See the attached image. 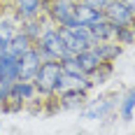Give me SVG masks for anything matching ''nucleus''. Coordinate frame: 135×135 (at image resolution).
<instances>
[{
  "label": "nucleus",
  "instance_id": "7ed1b4c3",
  "mask_svg": "<svg viewBox=\"0 0 135 135\" xmlns=\"http://www.w3.org/2000/svg\"><path fill=\"white\" fill-rule=\"evenodd\" d=\"M61 72H63L61 61H42V65H40V70H37V75L33 77V81H35V86H37V93H40L44 100L56 93V81L61 77Z\"/></svg>",
  "mask_w": 135,
  "mask_h": 135
},
{
  "label": "nucleus",
  "instance_id": "412c9836",
  "mask_svg": "<svg viewBox=\"0 0 135 135\" xmlns=\"http://www.w3.org/2000/svg\"><path fill=\"white\" fill-rule=\"evenodd\" d=\"M81 2H86V5H91V7H98V9H105L109 0H81Z\"/></svg>",
  "mask_w": 135,
  "mask_h": 135
},
{
  "label": "nucleus",
  "instance_id": "2eb2a0df",
  "mask_svg": "<svg viewBox=\"0 0 135 135\" xmlns=\"http://www.w3.org/2000/svg\"><path fill=\"white\" fill-rule=\"evenodd\" d=\"M33 44H35V42L30 40V37H28L23 30H19V33L12 37V40H9V44H7V54L14 56V58H21V56L26 54L28 49H33Z\"/></svg>",
  "mask_w": 135,
  "mask_h": 135
},
{
  "label": "nucleus",
  "instance_id": "a211bd4d",
  "mask_svg": "<svg viewBox=\"0 0 135 135\" xmlns=\"http://www.w3.org/2000/svg\"><path fill=\"white\" fill-rule=\"evenodd\" d=\"M112 75H114V63H103V65L91 75V81H93L95 86H100V84H105V81L112 79Z\"/></svg>",
  "mask_w": 135,
  "mask_h": 135
},
{
  "label": "nucleus",
  "instance_id": "dca6fc26",
  "mask_svg": "<svg viewBox=\"0 0 135 135\" xmlns=\"http://www.w3.org/2000/svg\"><path fill=\"white\" fill-rule=\"evenodd\" d=\"M75 16H77V21L84 23V26H91L93 21H98L100 16H103V9H98V7H91V5H86V2H77V7H75Z\"/></svg>",
  "mask_w": 135,
  "mask_h": 135
},
{
  "label": "nucleus",
  "instance_id": "9b49d317",
  "mask_svg": "<svg viewBox=\"0 0 135 135\" xmlns=\"http://www.w3.org/2000/svg\"><path fill=\"white\" fill-rule=\"evenodd\" d=\"M75 56H77V63H79L81 72H84V75H89V77H91L95 70L105 63V61L98 56V51H95L93 47H89V49H84V51H79V54H75Z\"/></svg>",
  "mask_w": 135,
  "mask_h": 135
},
{
  "label": "nucleus",
  "instance_id": "39448f33",
  "mask_svg": "<svg viewBox=\"0 0 135 135\" xmlns=\"http://www.w3.org/2000/svg\"><path fill=\"white\" fill-rule=\"evenodd\" d=\"M79 0H47L44 5V14L54 21L56 26H77V16H75V7Z\"/></svg>",
  "mask_w": 135,
  "mask_h": 135
},
{
  "label": "nucleus",
  "instance_id": "f8f14e48",
  "mask_svg": "<svg viewBox=\"0 0 135 135\" xmlns=\"http://www.w3.org/2000/svg\"><path fill=\"white\" fill-rule=\"evenodd\" d=\"M93 49L98 51V56H100L105 63H117V58L123 54L126 47H121L117 40H103V42H95Z\"/></svg>",
  "mask_w": 135,
  "mask_h": 135
},
{
  "label": "nucleus",
  "instance_id": "20e7f679",
  "mask_svg": "<svg viewBox=\"0 0 135 135\" xmlns=\"http://www.w3.org/2000/svg\"><path fill=\"white\" fill-rule=\"evenodd\" d=\"M119 98L121 95H100L98 100H86V105L79 109V119L84 121H103L112 117L114 107H119Z\"/></svg>",
  "mask_w": 135,
  "mask_h": 135
},
{
  "label": "nucleus",
  "instance_id": "9d476101",
  "mask_svg": "<svg viewBox=\"0 0 135 135\" xmlns=\"http://www.w3.org/2000/svg\"><path fill=\"white\" fill-rule=\"evenodd\" d=\"M40 65H42V56L35 49V44H33V49H28L26 54L19 58V79H33L37 75Z\"/></svg>",
  "mask_w": 135,
  "mask_h": 135
},
{
  "label": "nucleus",
  "instance_id": "f257e3e1",
  "mask_svg": "<svg viewBox=\"0 0 135 135\" xmlns=\"http://www.w3.org/2000/svg\"><path fill=\"white\" fill-rule=\"evenodd\" d=\"M35 49L40 51L42 61H61V58L70 56L65 42L61 37V30H58V26H56L54 21L44 28V33L40 35V40L35 42Z\"/></svg>",
  "mask_w": 135,
  "mask_h": 135
},
{
  "label": "nucleus",
  "instance_id": "f3484780",
  "mask_svg": "<svg viewBox=\"0 0 135 135\" xmlns=\"http://www.w3.org/2000/svg\"><path fill=\"white\" fill-rule=\"evenodd\" d=\"M119 117L121 121H133L135 117V89H128L126 93L119 98Z\"/></svg>",
  "mask_w": 135,
  "mask_h": 135
},
{
  "label": "nucleus",
  "instance_id": "4be33fe9",
  "mask_svg": "<svg viewBox=\"0 0 135 135\" xmlns=\"http://www.w3.org/2000/svg\"><path fill=\"white\" fill-rule=\"evenodd\" d=\"M123 2H126V5H128V7L133 9V14H135V0H123Z\"/></svg>",
  "mask_w": 135,
  "mask_h": 135
},
{
  "label": "nucleus",
  "instance_id": "6ab92c4d",
  "mask_svg": "<svg viewBox=\"0 0 135 135\" xmlns=\"http://www.w3.org/2000/svg\"><path fill=\"white\" fill-rule=\"evenodd\" d=\"M114 40L119 42L121 47H131V44H135V30H133V26H117Z\"/></svg>",
  "mask_w": 135,
  "mask_h": 135
},
{
  "label": "nucleus",
  "instance_id": "6e6552de",
  "mask_svg": "<svg viewBox=\"0 0 135 135\" xmlns=\"http://www.w3.org/2000/svg\"><path fill=\"white\" fill-rule=\"evenodd\" d=\"M21 30V19L9 9V12L0 14V49L7 51V44L12 40L14 35Z\"/></svg>",
  "mask_w": 135,
  "mask_h": 135
},
{
  "label": "nucleus",
  "instance_id": "4468645a",
  "mask_svg": "<svg viewBox=\"0 0 135 135\" xmlns=\"http://www.w3.org/2000/svg\"><path fill=\"white\" fill-rule=\"evenodd\" d=\"M91 35H93V40L95 42H103V40H114V33H117V26L109 21L107 16L103 14L98 21H93L91 23Z\"/></svg>",
  "mask_w": 135,
  "mask_h": 135
},
{
  "label": "nucleus",
  "instance_id": "1a4fd4ad",
  "mask_svg": "<svg viewBox=\"0 0 135 135\" xmlns=\"http://www.w3.org/2000/svg\"><path fill=\"white\" fill-rule=\"evenodd\" d=\"M44 5H47V0H12L9 9L21 21H28V19H35V16L44 14Z\"/></svg>",
  "mask_w": 135,
  "mask_h": 135
},
{
  "label": "nucleus",
  "instance_id": "aec40b11",
  "mask_svg": "<svg viewBox=\"0 0 135 135\" xmlns=\"http://www.w3.org/2000/svg\"><path fill=\"white\" fill-rule=\"evenodd\" d=\"M9 86H12V84H7V81H2V79H0V107L5 105L7 95H9Z\"/></svg>",
  "mask_w": 135,
  "mask_h": 135
},
{
  "label": "nucleus",
  "instance_id": "0eeeda50",
  "mask_svg": "<svg viewBox=\"0 0 135 135\" xmlns=\"http://www.w3.org/2000/svg\"><path fill=\"white\" fill-rule=\"evenodd\" d=\"M103 14L107 16L114 26H133V23H135L133 9H131L123 0H109L107 7L103 9Z\"/></svg>",
  "mask_w": 135,
  "mask_h": 135
},
{
  "label": "nucleus",
  "instance_id": "423d86ee",
  "mask_svg": "<svg viewBox=\"0 0 135 135\" xmlns=\"http://www.w3.org/2000/svg\"><path fill=\"white\" fill-rule=\"evenodd\" d=\"M95 84L91 81L89 75H70V72H61V77L56 81V93H65V91H93Z\"/></svg>",
  "mask_w": 135,
  "mask_h": 135
},
{
  "label": "nucleus",
  "instance_id": "f03ea898",
  "mask_svg": "<svg viewBox=\"0 0 135 135\" xmlns=\"http://www.w3.org/2000/svg\"><path fill=\"white\" fill-rule=\"evenodd\" d=\"M58 30H61V37H63V42H65L70 54H79V51H84V49H89V47L95 44L93 35H91V28L84 26V23H77V26H58Z\"/></svg>",
  "mask_w": 135,
  "mask_h": 135
},
{
  "label": "nucleus",
  "instance_id": "ddd939ff",
  "mask_svg": "<svg viewBox=\"0 0 135 135\" xmlns=\"http://www.w3.org/2000/svg\"><path fill=\"white\" fill-rule=\"evenodd\" d=\"M49 23H51V19H49L47 14H40V16H35V19L21 21V30H23L33 42H37V40H40V35L44 33V28L49 26Z\"/></svg>",
  "mask_w": 135,
  "mask_h": 135
},
{
  "label": "nucleus",
  "instance_id": "5701e85b",
  "mask_svg": "<svg viewBox=\"0 0 135 135\" xmlns=\"http://www.w3.org/2000/svg\"><path fill=\"white\" fill-rule=\"evenodd\" d=\"M133 30H135V23H133Z\"/></svg>",
  "mask_w": 135,
  "mask_h": 135
}]
</instances>
